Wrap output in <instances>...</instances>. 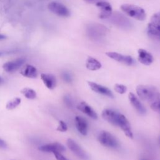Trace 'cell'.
Instances as JSON below:
<instances>
[{
    "label": "cell",
    "instance_id": "cell-1",
    "mask_svg": "<svg viewBox=\"0 0 160 160\" xmlns=\"http://www.w3.org/2000/svg\"><path fill=\"white\" fill-rule=\"evenodd\" d=\"M138 97L142 101L152 102L160 98L158 89L152 85H138L136 89Z\"/></svg>",
    "mask_w": 160,
    "mask_h": 160
},
{
    "label": "cell",
    "instance_id": "cell-2",
    "mask_svg": "<svg viewBox=\"0 0 160 160\" xmlns=\"http://www.w3.org/2000/svg\"><path fill=\"white\" fill-rule=\"evenodd\" d=\"M121 9L128 16L137 20L144 21L146 19V16L144 10L138 6L128 4H122L121 6Z\"/></svg>",
    "mask_w": 160,
    "mask_h": 160
},
{
    "label": "cell",
    "instance_id": "cell-3",
    "mask_svg": "<svg viewBox=\"0 0 160 160\" xmlns=\"http://www.w3.org/2000/svg\"><path fill=\"white\" fill-rule=\"evenodd\" d=\"M147 33L151 38L160 40V12L154 14L151 18Z\"/></svg>",
    "mask_w": 160,
    "mask_h": 160
},
{
    "label": "cell",
    "instance_id": "cell-4",
    "mask_svg": "<svg viewBox=\"0 0 160 160\" xmlns=\"http://www.w3.org/2000/svg\"><path fill=\"white\" fill-rule=\"evenodd\" d=\"M98 139L100 144L107 148H116L119 146V142L117 139L112 134L106 131L100 132Z\"/></svg>",
    "mask_w": 160,
    "mask_h": 160
},
{
    "label": "cell",
    "instance_id": "cell-5",
    "mask_svg": "<svg viewBox=\"0 0 160 160\" xmlns=\"http://www.w3.org/2000/svg\"><path fill=\"white\" fill-rule=\"evenodd\" d=\"M67 145L69 149L79 158L87 160L89 159V156L86 152L73 139H68L67 140Z\"/></svg>",
    "mask_w": 160,
    "mask_h": 160
},
{
    "label": "cell",
    "instance_id": "cell-6",
    "mask_svg": "<svg viewBox=\"0 0 160 160\" xmlns=\"http://www.w3.org/2000/svg\"><path fill=\"white\" fill-rule=\"evenodd\" d=\"M48 9L54 14L61 17H68L70 15L69 9L60 2H51L48 4Z\"/></svg>",
    "mask_w": 160,
    "mask_h": 160
},
{
    "label": "cell",
    "instance_id": "cell-7",
    "mask_svg": "<svg viewBox=\"0 0 160 160\" xmlns=\"http://www.w3.org/2000/svg\"><path fill=\"white\" fill-rule=\"evenodd\" d=\"M96 6L99 8V18L101 19H108L112 14V9L111 4L105 1H102L96 3Z\"/></svg>",
    "mask_w": 160,
    "mask_h": 160
},
{
    "label": "cell",
    "instance_id": "cell-8",
    "mask_svg": "<svg viewBox=\"0 0 160 160\" xmlns=\"http://www.w3.org/2000/svg\"><path fill=\"white\" fill-rule=\"evenodd\" d=\"M106 54L111 59L128 66L132 65L134 62L133 59L130 56L123 55L116 52H107Z\"/></svg>",
    "mask_w": 160,
    "mask_h": 160
},
{
    "label": "cell",
    "instance_id": "cell-9",
    "mask_svg": "<svg viewBox=\"0 0 160 160\" xmlns=\"http://www.w3.org/2000/svg\"><path fill=\"white\" fill-rule=\"evenodd\" d=\"M118 126L120 127V128L123 131V132H124L125 135L127 137L131 139L133 138V134L131 131L130 123L129 121L127 119V118L125 117V116L121 113L119 114V116Z\"/></svg>",
    "mask_w": 160,
    "mask_h": 160
},
{
    "label": "cell",
    "instance_id": "cell-10",
    "mask_svg": "<svg viewBox=\"0 0 160 160\" xmlns=\"http://www.w3.org/2000/svg\"><path fill=\"white\" fill-rule=\"evenodd\" d=\"M119 112L111 109H105L102 112V118L109 122L110 124L118 126V119L119 116Z\"/></svg>",
    "mask_w": 160,
    "mask_h": 160
},
{
    "label": "cell",
    "instance_id": "cell-11",
    "mask_svg": "<svg viewBox=\"0 0 160 160\" xmlns=\"http://www.w3.org/2000/svg\"><path fill=\"white\" fill-rule=\"evenodd\" d=\"M88 86H89L90 89L92 91H93L97 93H99L100 94L109 97L111 98H114V94H112V91L107 87L98 84H97L94 82H92V81H88Z\"/></svg>",
    "mask_w": 160,
    "mask_h": 160
},
{
    "label": "cell",
    "instance_id": "cell-12",
    "mask_svg": "<svg viewBox=\"0 0 160 160\" xmlns=\"http://www.w3.org/2000/svg\"><path fill=\"white\" fill-rule=\"evenodd\" d=\"M39 150L42 152H51L53 153L54 152H62L65 151L66 149H65V147L61 143L58 142H55L42 145L39 147Z\"/></svg>",
    "mask_w": 160,
    "mask_h": 160
},
{
    "label": "cell",
    "instance_id": "cell-13",
    "mask_svg": "<svg viewBox=\"0 0 160 160\" xmlns=\"http://www.w3.org/2000/svg\"><path fill=\"white\" fill-rule=\"evenodd\" d=\"M24 59L18 58L4 63L2 66V68L5 71L8 72H12L19 69L20 67H21L22 65L24 63Z\"/></svg>",
    "mask_w": 160,
    "mask_h": 160
},
{
    "label": "cell",
    "instance_id": "cell-14",
    "mask_svg": "<svg viewBox=\"0 0 160 160\" xmlns=\"http://www.w3.org/2000/svg\"><path fill=\"white\" fill-rule=\"evenodd\" d=\"M75 125L78 131L81 134L86 136L88 134V123L85 118L82 116H77L75 118Z\"/></svg>",
    "mask_w": 160,
    "mask_h": 160
},
{
    "label": "cell",
    "instance_id": "cell-15",
    "mask_svg": "<svg viewBox=\"0 0 160 160\" xmlns=\"http://www.w3.org/2000/svg\"><path fill=\"white\" fill-rule=\"evenodd\" d=\"M138 61L142 64L149 66L153 62L154 58L150 52L144 49L138 50Z\"/></svg>",
    "mask_w": 160,
    "mask_h": 160
},
{
    "label": "cell",
    "instance_id": "cell-16",
    "mask_svg": "<svg viewBox=\"0 0 160 160\" xmlns=\"http://www.w3.org/2000/svg\"><path fill=\"white\" fill-rule=\"evenodd\" d=\"M77 108L91 118L93 119H98V115L96 112V111L92 109V107H91L88 104H87L84 101L81 102L77 106Z\"/></svg>",
    "mask_w": 160,
    "mask_h": 160
},
{
    "label": "cell",
    "instance_id": "cell-17",
    "mask_svg": "<svg viewBox=\"0 0 160 160\" xmlns=\"http://www.w3.org/2000/svg\"><path fill=\"white\" fill-rule=\"evenodd\" d=\"M129 100L131 105L139 114H144L146 113V110L144 106L142 104L139 99L137 98V96L134 94H133L132 92H130L129 94Z\"/></svg>",
    "mask_w": 160,
    "mask_h": 160
},
{
    "label": "cell",
    "instance_id": "cell-18",
    "mask_svg": "<svg viewBox=\"0 0 160 160\" xmlns=\"http://www.w3.org/2000/svg\"><path fill=\"white\" fill-rule=\"evenodd\" d=\"M41 78L45 86L49 89H53L56 84V77L51 74H41Z\"/></svg>",
    "mask_w": 160,
    "mask_h": 160
},
{
    "label": "cell",
    "instance_id": "cell-19",
    "mask_svg": "<svg viewBox=\"0 0 160 160\" xmlns=\"http://www.w3.org/2000/svg\"><path fill=\"white\" fill-rule=\"evenodd\" d=\"M21 74L28 78H36L38 77V72L36 68L30 64H26L21 71Z\"/></svg>",
    "mask_w": 160,
    "mask_h": 160
},
{
    "label": "cell",
    "instance_id": "cell-20",
    "mask_svg": "<svg viewBox=\"0 0 160 160\" xmlns=\"http://www.w3.org/2000/svg\"><path fill=\"white\" fill-rule=\"evenodd\" d=\"M86 68L91 71H96L101 68V62L92 57H88L86 62Z\"/></svg>",
    "mask_w": 160,
    "mask_h": 160
},
{
    "label": "cell",
    "instance_id": "cell-21",
    "mask_svg": "<svg viewBox=\"0 0 160 160\" xmlns=\"http://www.w3.org/2000/svg\"><path fill=\"white\" fill-rule=\"evenodd\" d=\"M21 92L29 99H34L36 98V92L32 89L29 88H24L21 90Z\"/></svg>",
    "mask_w": 160,
    "mask_h": 160
},
{
    "label": "cell",
    "instance_id": "cell-22",
    "mask_svg": "<svg viewBox=\"0 0 160 160\" xmlns=\"http://www.w3.org/2000/svg\"><path fill=\"white\" fill-rule=\"evenodd\" d=\"M21 101V98H18V97L14 98L7 102V104L6 105V108L8 110L14 109L20 104Z\"/></svg>",
    "mask_w": 160,
    "mask_h": 160
},
{
    "label": "cell",
    "instance_id": "cell-23",
    "mask_svg": "<svg viewBox=\"0 0 160 160\" xmlns=\"http://www.w3.org/2000/svg\"><path fill=\"white\" fill-rule=\"evenodd\" d=\"M114 88L117 92L121 94H124L127 91V87L123 84H116L114 85Z\"/></svg>",
    "mask_w": 160,
    "mask_h": 160
},
{
    "label": "cell",
    "instance_id": "cell-24",
    "mask_svg": "<svg viewBox=\"0 0 160 160\" xmlns=\"http://www.w3.org/2000/svg\"><path fill=\"white\" fill-rule=\"evenodd\" d=\"M68 129V126L63 121H59V125L57 128V131L60 132H65Z\"/></svg>",
    "mask_w": 160,
    "mask_h": 160
},
{
    "label": "cell",
    "instance_id": "cell-25",
    "mask_svg": "<svg viewBox=\"0 0 160 160\" xmlns=\"http://www.w3.org/2000/svg\"><path fill=\"white\" fill-rule=\"evenodd\" d=\"M56 159L57 160H69L65 156H64L61 152H53Z\"/></svg>",
    "mask_w": 160,
    "mask_h": 160
},
{
    "label": "cell",
    "instance_id": "cell-26",
    "mask_svg": "<svg viewBox=\"0 0 160 160\" xmlns=\"http://www.w3.org/2000/svg\"><path fill=\"white\" fill-rule=\"evenodd\" d=\"M62 78H63V79L65 81H66L68 82H71L72 81V77L68 72H63L62 73Z\"/></svg>",
    "mask_w": 160,
    "mask_h": 160
},
{
    "label": "cell",
    "instance_id": "cell-27",
    "mask_svg": "<svg viewBox=\"0 0 160 160\" xmlns=\"http://www.w3.org/2000/svg\"><path fill=\"white\" fill-rule=\"evenodd\" d=\"M8 147L7 142L0 138V149H6Z\"/></svg>",
    "mask_w": 160,
    "mask_h": 160
},
{
    "label": "cell",
    "instance_id": "cell-28",
    "mask_svg": "<svg viewBox=\"0 0 160 160\" xmlns=\"http://www.w3.org/2000/svg\"><path fill=\"white\" fill-rule=\"evenodd\" d=\"M64 101L66 102V103L67 104V105L69 107H71L72 106V100L71 98H69V97L67 96V97H65L64 98Z\"/></svg>",
    "mask_w": 160,
    "mask_h": 160
},
{
    "label": "cell",
    "instance_id": "cell-29",
    "mask_svg": "<svg viewBox=\"0 0 160 160\" xmlns=\"http://www.w3.org/2000/svg\"><path fill=\"white\" fill-rule=\"evenodd\" d=\"M86 2L88 3V4H94V3H97L99 1H104V0H84Z\"/></svg>",
    "mask_w": 160,
    "mask_h": 160
},
{
    "label": "cell",
    "instance_id": "cell-30",
    "mask_svg": "<svg viewBox=\"0 0 160 160\" xmlns=\"http://www.w3.org/2000/svg\"><path fill=\"white\" fill-rule=\"evenodd\" d=\"M6 36L4 35H2V34H0V40H2V39H6Z\"/></svg>",
    "mask_w": 160,
    "mask_h": 160
},
{
    "label": "cell",
    "instance_id": "cell-31",
    "mask_svg": "<svg viewBox=\"0 0 160 160\" xmlns=\"http://www.w3.org/2000/svg\"><path fill=\"white\" fill-rule=\"evenodd\" d=\"M140 160H149L148 159H146V158H142Z\"/></svg>",
    "mask_w": 160,
    "mask_h": 160
},
{
    "label": "cell",
    "instance_id": "cell-32",
    "mask_svg": "<svg viewBox=\"0 0 160 160\" xmlns=\"http://www.w3.org/2000/svg\"><path fill=\"white\" fill-rule=\"evenodd\" d=\"M3 81V79L0 77V83H1Z\"/></svg>",
    "mask_w": 160,
    "mask_h": 160
},
{
    "label": "cell",
    "instance_id": "cell-33",
    "mask_svg": "<svg viewBox=\"0 0 160 160\" xmlns=\"http://www.w3.org/2000/svg\"><path fill=\"white\" fill-rule=\"evenodd\" d=\"M158 141H159V145H160V136H159V138H158Z\"/></svg>",
    "mask_w": 160,
    "mask_h": 160
}]
</instances>
